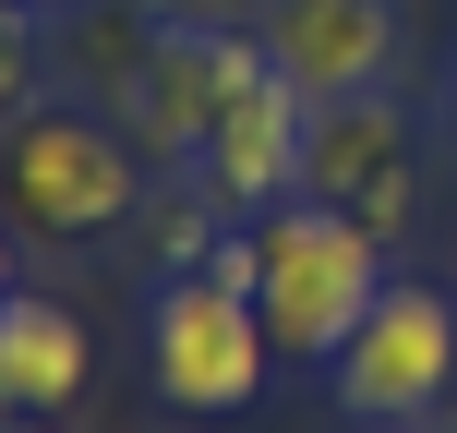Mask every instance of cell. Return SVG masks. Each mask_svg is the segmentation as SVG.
I'll return each mask as SVG.
<instances>
[{"label": "cell", "instance_id": "6da1fadb", "mask_svg": "<svg viewBox=\"0 0 457 433\" xmlns=\"http://www.w3.org/2000/svg\"><path fill=\"white\" fill-rule=\"evenodd\" d=\"M265 277H253V313H265L277 362H337L349 337H361V313L386 301V229L313 205V193H289V205H265Z\"/></svg>", "mask_w": 457, "mask_h": 433}, {"label": "cell", "instance_id": "7a4b0ae2", "mask_svg": "<svg viewBox=\"0 0 457 433\" xmlns=\"http://www.w3.org/2000/svg\"><path fill=\"white\" fill-rule=\"evenodd\" d=\"M145 362H157V397H169V410H205L217 421V410H253V397H265L277 337H265V313H253V289L181 265L157 289V313H145Z\"/></svg>", "mask_w": 457, "mask_h": 433}, {"label": "cell", "instance_id": "3957f363", "mask_svg": "<svg viewBox=\"0 0 457 433\" xmlns=\"http://www.w3.org/2000/svg\"><path fill=\"white\" fill-rule=\"evenodd\" d=\"M325 373H337L349 421H421L457 386V301L421 289V277H386V301L361 313V337H349Z\"/></svg>", "mask_w": 457, "mask_h": 433}, {"label": "cell", "instance_id": "277c9868", "mask_svg": "<svg viewBox=\"0 0 457 433\" xmlns=\"http://www.w3.org/2000/svg\"><path fill=\"white\" fill-rule=\"evenodd\" d=\"M0 181L37 229H109V217H133V145L72 109H24L0 145Z\"/></svg>", "mask_w": 457, "mask_h": 433}, {"label": "cell", "instance_id": "5b68a950", "mask_svg": "<svg viewBox=\"0 0 457 433\" xmlns=\"http://www.w3.org/2000/svg\"><path fill=\"white\" fill-rule=\"evenodd\" d=\"M301 193L361 229H410V133H397L386 96H337V109H313V145H301Z\"/></svg>", "mask_w": 457, "mask_h": 433}, {"label": "cell", "instance_id": "8992f818", "mask_svg": "<svg viewBox=\"0 0 457 433\" xmlns=\"http://www.w3.org/2000/svg\"><path fill=\"white\" fill-rule=\"evenodd\" d=\"M265 61L289 72L313 109L373 96L386 61H397V12L386 0H265Z\"/></svg>", "mask_w": 457, "mask_h": 433}, {"label": "cell", "instance_id": "52a82bcc", "mask_svg": "<svg viewBox=\"0 0 457 433\" xmlns=\"http://www.w3.org/2000/svg\"><path fill=\"white\" fill-rule=\"evenodd\" d=\"M253 72H265V37H228V24H169L157 61H145V85H133V133H145V145H205Z\"/></svg>", "mask_w": 457, "mask_h": 433}, {"label": "cell", "instance_id": "ba28073f", "mask_svg": "<svg viewBox=\"0 0 457 433\" xmlns=\"http://www.w3.org/2000/svg\"><path fill=\"white\" fill-rule=\"evenodd\" d=\"M301 145H313V96L265 61L241 96H228V121L205 133V181L228 193V205H289L301 193Z\"/></svg>", "mask_w": 457, "mask_h": 433}, {"label": "cell", "instance_id": "9c48e42d", "mask_svg": "<svg viewBox=\"0 0 457 433\" xmlns=\"http://www.w3.org/2000/svg\"><path fill=\"white\" fill-rule=\"evenodd\" d=\"M85 373H96V349H85V325L61 301H37V289L0 301V410L12 421H61L85 397Z\"/></svg>", "mask_w": 457, "mask_h": 433}, {"label": "cell", "instance_id": "30bf717a", "mask_svg": "<svg viewBox=\"0 0 457 433\" xmlns=\"http://www.w3.org/2000/svg\"><path fill=\"white\" fill-rule=\"evenodd\" d=\"M157 37H169L157 12H133V0H96V24H85V72L120 96V109H133V85H145V61H157Z\"/></svg>", "mask_w": 457, "mask_h": 433}, {"label": "cell", "instance_id": "8fae6325", "mask_svg": "<svg viewBox=\"0 0 457 433\" xmlns=\"http://www.w3.org/2000/svg\"><path fill=\"white\" fill-rule=\"evenodd\" d=\"M24 85H37V37H24V0H0V121L24 109Z\"/></svg>", "mask_w": 457, "mask_h": 433}, {"label": "cell", "instance_id": "7c38bea8", "mask_svg": "<svg viewBox=\"0 0 457 433\" xmlns=\"http://www.w3.org/2000/svg\"><path fill=\"white\" fill-rule=\"evenodd\" d=\"M0 301H12V241H0Z\"/></svg>", "mask_w": 457, "mask_h": 433}, {"label": "cell", "instance_id": "4fadbf2b", "mask_svg": "<svg viewBox=\"0 0 457 433\" xmlns=\"http://www.w3.org/2000/svg\"><path fill=\"white\" fill-rule=\"evenodd\" d=\"M24 12H48V0H24Z\"/></svg>", "mask_w": 457, "mask_h": 433}]
</instances>
